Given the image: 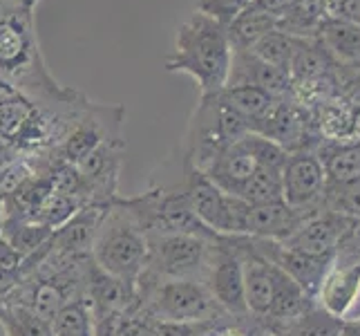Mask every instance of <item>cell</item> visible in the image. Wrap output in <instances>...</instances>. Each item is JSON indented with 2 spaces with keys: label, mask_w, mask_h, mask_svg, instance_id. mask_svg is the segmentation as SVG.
I'll return each instance as SVG.
<instances>
[{
  "label": "cell",
  "mask_w": 360,
  "mask_h": 336,
  "mask_svg": "<svg viewBox=\"0 0 360 336\" xmlns=\"http://www.w3.org/2000/svg\"><path fill=\"white\" fill-rule=\"evenodd\" d=\"M123 121H126V108L108 106L96 101H85L74 126L56 151L49 155V161H63V164H79V161L92 153L96 146L105 142L123 139Z\"/></svg>",
  "instance_id": "cell-7"
},
{
  "label": "cell",
  "mask_w": 360,
  "mask_h": 336,
  "mask_svg": "<svg viewBox=\"0 0 360 336\" xmlns=\"http://www.w3.org/2000/svg\"><path fill=\"white\" fill-rule=\"evenodd\" d=\"M85 206L81 204L79 200H74V197H68V195H60L56 191H49L43 200L36 204V209L32 211L30 220L43 224V227L56 231L58 227H63V224L77 213V211Z\"/></svg>",
  "instance_id": "cell-28"
},
{
  "label": "cell",
  "mask_w": 360,
  "mask_h": 336,
  "mask_svg": "<svg viewBox=\"0 0 360 336\" xmlns=\"http://www.w3.org/2000/svg\"><path fill=\"white\" fill-rule=\"evenodd\" d=\"M360 294V263L354 265H331L322 280L316 303L329 314L345 318Z\"/></svg>",
  "instance_id": "cell-16"
},
{
  "label": "cell",
  "mask_w": 360,
  "mask_h": 336,
  "mask_svg": "<svg viewBox=\"0 0 360 336\" xmlns=\"http://www.w3.org/2000/svg\"><path fill=\"white\" fill-rule=\"evenodd\" d=\"M217 97L224 101L231 110L238 112L240 117H244L255 132V126L266 117V112L273 108V104L278 101L276 97H271L269 92L253 88V85H226L217 92Z\"/></svg>",
  "instance_id": "cell-19"
},
{
  "label": "cell",
  "mask_w": 360,
  "mask_h": 336,
  "mask_svg": "<svg viewBox=\"0 0 360 336\" xmlns=\"http://www.w3.org/2000/svg\"><path fill=\"white\" fill-rule=\"evenodd\" d=\"M0 233L5 235V240L16 249V251L22 256V260L32 256L34 251L52 238V229L43 227V224L27 220V218H16V216H5L3 227H0Z\"/></svg>",
  "instance_id": "cell-23"
},
{
  "label": "cell",
  "mask_w": 360,
  "mask_h": 336,
  "mask_svg": "<svg viewBox=\"0 0 360 336\" xmlns=\"http://www.w3.org/2000/svg\"><path fill=\"white\" fill-rule=\"evenodd\" d=\"M7 3H14V5H20V7H30V9H36V5H39L41 0H7Z\"/></svg>",
  "instance_id": "cell-37"
},
{
  "label": "cell",
  "mask_w": 360,
  "mask_h": 336,
  "mask_svg": "<svg viewBox=\"0 0 360 336\" xmlns=\"http://www.w3.org/2000/svg\"><path fill=\"white\" fill-rule=\"evenodd\" d=\"M52 336H94L96 334V318L88 298H74L49 321Z\"/></svg>",
  "instance_id": "cell-22"
},
{
  "label": "cell",
  "mask_w": 360,
  "mask_h": 336,
  "mask_svg": "<svg viewBox=\"0 0 360 336\" xmlns=\"http://www.w3.org/2000/svg\"><path fill=\"white\" fill-rule=\"evenodd\" d=\"M136 312L153 321H215L229 316L200 280H136Z\"/></svg>",
  "instance_id": "cell-5"
},
{
  "label": "cell",
  "mask_w": 360,
  "mask_h": 336,
  "mask_svg": "<svg viewBox=\"0 0 360 336\" xmlns=\"http://www.w3.org/2000/svg\"><path fill=\"white\" fill-rule=\"evenodd\" d=\"M0 79L39 108L77 101L79 90L54 79L41 52L34 9L0 0Z\"/></svg>",
  "instance_id": "cell-1"
},
{
  "label": "cell",
  "mask_w": 360,
  "mask_h": 336,
  "mask_svg": "<svg viewBox=\"0 0 360 336\" xmlns=\"http://www.w3.org/2000/svg\"><path fill=\"white\" fill-rule=\"evenodd\" d=\"M287 153L278 144H273L266 137L251 132L242 137L240 142L231 144L213 164L208 166L204 175L213 182L219 191L229 195H238L244 191V186L253 180L257 168L273 159H284Z\"/></svg>",
  "instance_id": "cell-8"
},
{
  "label": "cell",
  "mask_w": 360,
  "mask_h": 336,
  "mask_svg": "<svg viewBox=\"0 0 360 336\" xmlns=\"http://www.w3.org/2000/svg\"><path fill=\"white\" fill-rule=\"evenodd\" d=\"M251 5L257 7V9H262V11H269V14L282 16L284 11L293 5V0H253Z\"/></svg>",
  "instance_id": "cell-35"
},
{
  "label": "cell",
  "mask_w": 360,
  "mask_h": 336,
  "mask_svg": "<svg viewBox=\"0 0 360 336\" xmlns=\"http://www.w3.org/2000/svg\"><path fill=\"white\" fill-rule=\"evenodd\" d=\"M219 240L184 233H150L148 235V263L141 276L157 280L204 282Z\"/></svg>",
  "instance_id": "cell-6"
},
{
  "label": "cell",
  "mask_w": 360,
  "mask_h": 336,
  "mask_svg": "<svg viewBox=\"0 0 360 336\" xmlns=\"http://www.w3.org/2000/svg\"><path fill=\"white\" fill-rule=\"evenodd\" d=\"M347 222H349L347 216L322 209V211H318V213H314L311 218H307L300 224V229H297L291 238L284 240L282 244L297 249V251L309 254V256L333 260L338 240H340V235L347 227Z\"/></svg>",
  "instance_id": "cell-12"
},
{
  "label": "cell",
  "mask_w": 360,
  "mask_h": 336,
  "mask_svg": "<svg viewBox=\"0 0 360 336\" xmlns=\"http://www.w3.org/2000/svg\"><path fill=\"white\" fill-rule=\"evenodd\" d=\"M92 260L103 271L136 287L148 263V231L123 197L108 204L92 244Z\"/></svg>",
  "instance_id": "cell-3"
},
{
  "label": "cell",
  "mask_w": 360,
  "mask_h": 336,
  "mask_svg": "<svg viewBox=\"0 0 360 336\" xmlns=\"http://www.w3.org/2000/svg\"><path fill=\"white\" fill-rule=\"evenodd\" d=\"M284 159H273L266 161L257 168L253 180L244 186V191L240 193L242 200L248 204H276L284 202L282 195V168H284Z\"/></svg>",
  "instance_id": "cell-21"
},
{
  "label": "cell",
  "mask_w": 360,
  "mask_h": 336,
  "mask_svg": "<svg viewBox=\"0 0 360 336\" xmlns=\"http://www.w3.org/2000/svg\"><path fill=\"white\" fill-rule=\"evenodd\" d=\"M224 318V316H221ZM195 321V323H177V321H155L157 336H200L210 325H215L217 321Z\"/></svg>",
  "instance_id": "cell-32"
},
{
  "label": "cell",
  "mask_w": 360,
  "mask_h": 336,
  "mask_svg": "<svg viewBox=\"0 0 360 336\" xmlns=\"http://www.w3.org/2000/svg\"><path fill=\"white\" fill-rule=\"evenodd\" d=\"M322 206L347 218H360V180L354 184H327Z\"/></svg>",
  "instance_id": "cell-29"
},
{
  "label": "cell",
  "mask_w": 360,
  "mask_h": 336,
  "mask_svg": "<svg viewBox=\"0 0 360 336\" xmlns=\"http://www.w3.org/2000/svg\"><path fill=\"white\" fill-rule=\"evenodd\" d=\"M314 213H318V211L293 209L287 202L251 204L248 222H246V235L248 238H259V240L284 242L300 229V224L307 218H311Z\"/></svg>",
  "instance_id": "cell-14"
},
{
  "label": "cell",
  "mask_w": 360,
  "mask_h": 336,
  "mask_svg": "<svg viewBox=\"0 0 360 336\" xmlns=\"http://www.w3.org/2000/svg\"><path fill=\"white\" fill-rule=\"evenodd\" d=\"M251 3L253 0H197L195 11L213 18L221 27L229 30V25L240 14H244V11L251 7Z\"/></svg>",
  "instance_id": "cell-30"
},
{
  "label": "cell",
  "mask_w": 360,
  "mask_h": 336,
  "mask_svg": "<svg viewBox=\"0 0 360 336\" xmlns=\"http://www.w3.org/2000/svg\"><path fill=\"white\" fill-rule=\"evenodd\" d=\"M327 191L325 166L316 151L287 153V161L282 168V195L284 202L293 209L320 211L322 197Z\"/></svg>",
  "instance_id": "cell-9"
},
{
  "label": "cell",
  "mask_w": 360,
  "mask_h": 336,
  "mask_svg": "<svg viewBox=\"0 0 360 336\" xmlns=\"http://www.w3.org/2000/svg\"><path fill=\"white\" fill-rule=\"evenodd\" d=\"M316 39L336 68L360 70V27L354 20L322 18Z\"/></svg>",
  "instance_id": "cell-17"
},
{
  "label": "cell",
  "mask_w": 360,
  "mask_h": 336,
  "mask_svg": "<svg viewBox=\"0 0 360 336\" xmlns=\"http://www.w3.org/2000/svg\"><path fill=\"white\" fill-rule=\"evenodd\" d=\"M20 265H22V256L5 240V235L0 233V273H11V276H18Z\"/></svg>",
  "instance_id": "cell-33"
},
{
  "label": "cell",
  "mask_w": 360,
  "mask_h": 336,
  "mask_svg": "<svg viewBox=\"0 0 360 336\" xmlns=\"http://www.w3.org/2000/svg\"><path fill=\"white\" fill-rule=\"evenodd\" d=\"M297 41H300V39H293V36L276 30V32H269L264 36H259V39L246 49L251 54H255L259 61H264V63L289 72Z\"/></svg>",
  "instance_id": "cell-27"
},
{
  "label": "cell",
  "mask_w": 360,
  "mask_h": 336,
  "mask_svg": "<svg viewBox=\"0 0 360 336\" xmlns=\"http://www.w3.org/2000/svg\"><path fill=\"white\" fill-rule=\"evenodd\" d=\"M123 155H126V139H117L96 146L79 164H74L88 186L90 204H110L119 197Z\"/></svg>",
  "instance_id": "cell-11"
},
{
  "label": "cell",
  "mask_w": 360,
  "mask_h": 336,
  "mask_svg": "<svg viewBox=\"0 0 360 336\" xmlns=\"http://www.w3.org/2000/svg\"><path fill=\"white\" fill-rule=\"evenodd\" d=\"M316 153L325 166L327 184H354L360 180V144H336L322 139Z\"/></svg>",
  "instance_id": "cell-18"
},
{
  "label": "cell",
  "mask_w": 360,
  "mask_h": 336,
  "mask_svg": "<svg viewBox=\"0 0 360 336\" xmlns=\"http://www.w3.org/2000/svg\"><path fill=\"white\" fill-rule=\"evenodd\" d=\"M231 54L233 47L226 27L200 11H193L175 32L166 70L191 77L202 97L217 94L221 88H226Z\"/></svg>",
  "instance_id": "cell-2"
},
{
  "label": "cell",
  "mask_w": 360,
  "mask_h": 336,
  "mask_svg": "<svg viewBox=\"0 0 360 336\" xmlns=\"http://www.w3.org/2000/svg\"><path fill=\"white\" fill-rule=\"evenodd\" d=\"M36 112V104L20 92H9L0 99V137L18 142Z\"/></svg>",
  "instance_id": "cell-24"
},
{
  "label": "cell",
  "mask_w": 360,
  "mask_h": 336,
  "mask_svg": "<svg viewBox=\"0 0 360 336\" xmlns=\"http://www.w3.org/2000/svg\"><path fill=\"white\" fill-rule=\"evenodd\" d=\"M0 325L7 336H52L49 323L36 316L32 309L0 301Z\"/></svg>",
  "instance_id": "cell-25"
},
{
  "label": "cell",
  "mask_w": 360,
  "mask_h": 336,
  "mask_svg": "<svg viewBox=\"0 0 360 336\" xmlns=\"http://www.w3.org/2000/svg\"><path fill=\"white\" fill-rule=\"evenodd\" d=\"M208 292L213 294L217 305L233 318H251L246 309L244 298V271H242V258L238 249L233 247L231 235H224L215 249L213 265L208 269V276L204 280Z\"/></svg>",
  "instance_id": "cell-10"
},
{
  "label": "cell",
  "mask_w": 360,
  "mask_h": 336,
  "mask_svg": "<svg viewBox=\"0 0 360 336\" xmlns=\"http://www.w3.org/2000/svg\"><path fill=\"white\" fill-rule=\"evenodd\" d=\"M108 204H85L74 213L63 227L52 233L54 251L70 258H88L92 256V244L101 227Z\"/></svg>",
  "instance_id": "cell-15"
},
{
  "label": "cell",
  "mask_w": 360,
  "mask_h": 336,
  "mask_svg": "<svg viewBox=\"0 0 360 336\" xmlns=\"http://www.w3.org/2000/svg\"><path fill=\"white\" fill-rule=\"evenodd\" d=\"M342 318L329 314L314 303L302 316H297L278 336H340Z\"/></svg>",
  "instance_id": "cell-26"
},
{
  "label": "cell",
  "mask_w": 360,
  "mask_h": 336,
  "mask_svg": "<svg viewBox=\"0 0 360 336\" xmlns=\"http://www.w3.org/2000/svg\"><path fill=\"white\" fill-rule=\"evenodd\" d=\"M251 132V123L231 110L217 94L200 97V104L195 106L186 128L179 157L186 166L206 173L231 144Z\"/></svg>",
  "instance_id": "cell-4"
},
{
  "label": "cell",
  "mask_w": 360,
  "mask_h": 336,
  "mask_svg": "<svg viewBox=\"0 0 360 336\" xmlns=\"http://www.w3.org/2000/svg\"><path fill=\"white\" fill-rule=\"evenodd\" d=\"M280 30V16L269 14L257 7H248L244 14H240L231 25H229V41L233 49H246L251 47L259 36L269 32Z\"/></svg>",
  "instance_id": "cell-20"
},
{
  "label": "cell",
  "mask_w": 360,
  "mask_h": 336,
  "mask_svg": "<svg viewBox=\"0 0 360 336\" xmlns=\"http://www.w3.org/2000/svg\"><path fill=\"white\" fill-rule=\"evenodd\" d=\"M226 85H253L276 99L291 97V74L259 61L248 49H233Z\"/></svg>",
  "instance_id": "cell-13"
},
{
  "label": "cell",
  "mask_w": 360,
  "mask_h": 336,
  "mask_svg": "<svg viewBox=\"0 0 360 336\" xmlns=\"http://www.w3.org/2000/svg\"><path fill=\"white\" fill-rule=\"evenodd\" d=\"M22 151L11 142V139H5V137H0V168H5L9 164H14V161L22 159Z\"/></svg>",
  "instance_id": "cell-34"
},
{
  "label": "cell",
  "mask_w": 360,
  "mask_h": 336,
  "mask_svg": "<svg viewBox=\"0 0 360 336\" xmlns=\"http://www.w3.org/2000/svg\"><path fill=\"white\" fill-rule=\"evenodd\" d=\"M340 336H360V316L358 318H342Z\"/></svg>",
  "instance_id": "cell-36"
},
{
  "label": "cell",
  "mask_w": 360,
  "mask_h": 336,
  "mask_svg": "<svg viewBox=\"0 0 360 336\" xmlns=\"http://www.w3.org/2000/svg\"><path fill=\"white\" fill-rule=\"evenodd\" d=\"M354 23H356V25H358V27H360V14H358V16L354 18Z\"/></svg>",
  "instance_id": "cell-38"
},
{
  "label": "cell",
  "mask_w": 360,
  "mask_h": 336,
  "mask_svg": "<svg viewBox=\"0 0 360 336\" xmlns=\"http://www.w3.org/2000/svg\"><path fill=\"white\" fill-rule=\"evenodd\" d=\"M110 336H157L155 321L139 312H128L108 318Z\"/></svg>",
  "instance_id": "cell-31"
}]
</instances>
